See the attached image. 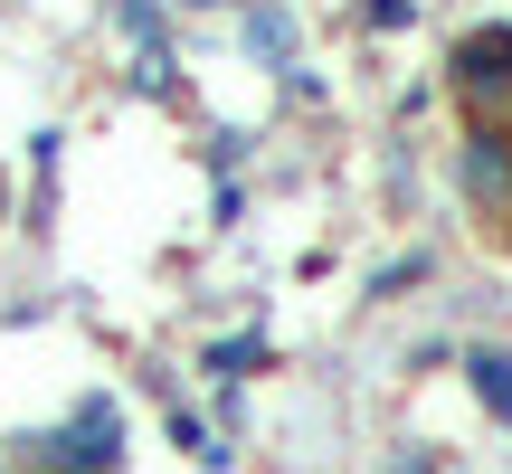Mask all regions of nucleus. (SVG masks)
<instances>
[{
  "label": "nucleus",
  "mask_w": 512,
  "mask_h": 474,
  "mask_svg": "<svg viewBox=\"0 0 512 474\" xmlns=\"http://www.w3.org/2000/svg\"><path fill=\"white\" fill-rule=\"evenodd\" d=\"M38 456H48L57 474H114V456H124V418H114V399H86L57 437H38Z\"/></svg>",
  "instance_id": "nucleus-1"
},
{
  "label": "nucleus",
  "mask_w": 512,
  "mask_h": 474,
  "mask_svg": "<svg viewBox=\"0 0 512 474\" xmlns=\"http://www.w3.org/2000/svg\"><path fill=\"white\" fill-rule=\"evenodd\" d=\"M465 190H475L484 209H512V143L503 133H475V143H465Z\"/></svg>",
  "instance_id": "nucleus-2"
},
{
  "label": "nucleus",
  "mask_w": 512,
  "mask_h": 474,
  "mask_svg": "<svg viewBox=\"0 0 512 474\" xmlns=\"http://www.w3.org/2000/svg\"><path fill=\"white\" fill-rule=\"evenodd\" d=\"M247 38H256V57H266V67L285 76V86H304V67H294V29H285V10H266V0H256V10H247Z\"/></svg>",
  "instance_id": "nucleus-3"
},
{
  "label": "nucleus",
  "mask_w": 512,
  "mask_h": 474,
  "mask_svg": "<svg viewBox=\"0 0 512 474\" xmlns=\"http://www.w3.org/2000/svg\"><path fill=\"white\" fill-rule=\"evenodd\" d=\"M465 380H475V399L512 427V351H465Z\"/></svg>",
  "instance_id": "nucleus-4"
},
{
  "label": "nucleus",
  "mask_w": 512,
  "mask_h": 474,
  "mask_svg": "<svg viewBox=\"0 0 512 474\" xmlns=\"http://www.w3.org/2000/svg\"><path fill=\"white\" fill-rule=\"evenodd\" d=\"M361 19L370 29H408V0H361Z\"/></svg>",
  "instance_id": "nucleus-5"
}]
</instances>
